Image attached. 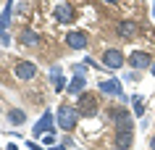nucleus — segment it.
<instances>
[{
	"mask_svg": "<svg viewBox=\"0 0 155 150\" xmlns=\"http://www.w3.org/2000/svg\"><path fill=\"white\" fill-rule=\"evenodd\" d=\"M84 90V76L82 74H76L71 79V84H68V92H71V95H76V92H82Z\"/></svg>",
	"mask_w": 155,
	"mask_h": 150,
	"instance_id": "nucleus-16",
	"label": "nucleus"
},
{
	"mask_svg": "<svg viewBox=\"0 0 155 150\" xmlns=\"http://www.w3.org/2000/svg\"><path fill=\"white\" fill-rule=\"evenodd\" d=\"M97 95H92V92H82L79 100H76V111H79V116H95L97 113Z\"/></svg>",
	"mask_w": 155,
	"mask_h": 150,
	"instance_id": "nucleus-1",
	"label": "nucleus"
},
{
	"mask_svg": "<svg viewBox=\"0 0 155 150\" xmlns=\"http://www.w3.org/2000/svg\"><path fill=\"white\" fill-rule=\"evenodd\" d=\"M131 103H134V113H137V116H142V113H145V108H142V98H139V95H134V98H131Z\"/></svg>",
	"mask_w": 155,
	"mask_h": 150,
	"instance_id": "nucleus-17",
	"label": "nucleus"
},
{
	"mask_svg": "<svg viewBox=\"0 0 155 150\" xmlns=\"http://www.w3.org/2000/svg\"><path fill=\"white\" fill-rule=\"evenodd\" d=\"M76 118H79V111L76 108H71V105H61L58 108V124H61V129L71 132L76 126Z\"/></svg>",
	"mask_w": 155,
	"mask_h": 150,
	"instance_id": "nucleus-2",
	"label": "nucleus"
},
{
	"mask_svg": "<svg viewBox=\"0 0 155 150\" xmlns=\"http://www.w3.org/2000/svg\"><path fill=\"white\" fill-rule=\"evenodd\" d=\"M11 11H13V0H8V5H5L3 16H0V32H5V26L11 24Z\"/></svg>",
	"mask_w": 155,
	"mask_h": 150,
	"instance_id": "nucleus-14",
	"label": "nucleus"
},
{
	"mask_svg": "<svg viewBox=\"0 0 155 150\" xmlns=\"http://www.w3.org/2000/svg\"><path fill=\"white\" fill-rule=\"evenodd\" d=\"M42 140H45V145H50V148H53V145H55V134H50V132H48Z\"/></svg>",
	"mask_w": 155,
	"mask_h": 150,
	"instance_id": "nucleus-19",
	"label": "nucleus"
},
{
	"mask_svg": "<svg viewBox=\"0 0 155 150\" xmlns=\"http://www.w3.org/2000/svg\"><path fill=\"white\" fill-rule=\"evenodd\" d=\"M153 3H155V0H153ZM153 16H155V5H153Z\"/></svg>",
	"mask_w": 155,
	"mask_h": 150,
	"instance_id": "nucleus-26",
	"label": "nucleus"
},
{
	"mask_svg": "<svg viewBox=\"0 0 155 150\" xmlns=\"http://www.w3.org/2000/svg\"><path fill=\"white\" fill-rule=\"evenodd\" d=\"M116 32H118V37H124V40H131V37L139 32V24L137 21H121V24L116 26Z\"/></svg>",
	"mask_w": 155,
	"mask_h": 150,
	"instance_id": "nucleus-5",
	"label": "nucleus"
},
{
	"mask_svg": "<svg viewBox=\"0 0 155 150\" xmlns=\"http://www.w3.org/2000/svg\"><path fill=\"white\" fill-rule=\"evenodd\" d=\"M131 142H134V132H131V129H121V132H116V148H118V150H129Z\"/></svg>",
	"mask_w": 155,
	"mask_h": 150,
	"instance_id": "nucleus-8",
	"label": "nucleus"
},
{
	"mask_svg": "<svg viewBox=\"0 0 155 150\" xmlns=\"http://www.w3.org/2000/svg\"><path fill=\"white\" fill-rule=\"evenodd\" d=\"M50 126H53V113H50V111H45V116L34 124V137H45V134L50 132Z\"/></svg>",
	"mask_w": 155,
	"mask_h": 150,
	"instance_id": "nucleus-7",
	"label": "nucleus"
},
{
	"mask_svg": "<svg viewBox=\"0 0 155 150\" xmlns=\"http://www.w3.org/2000/svg\"><path fill=\"white\" fill-rule=\"evenodd\" d=\"M100 92H105V95H118L124 98V90H121V82L118 79H108V82L100 84Z\"/></svg>",
	"mask_w": 155,
	"mask_h": 150,
	"instance_id": "nucleus-11",
	"label": "nucleus"
},
{
	"mask_svg": "<svg viewBox=\"0 0 155 150\" xmlns=\"http://www.w3.org/2000/svg\"><path fill=\"white\" fill-rule=\"evenodd\" d=\"M34 74H37V66H34L32 61H21L16 66V76L18 79H34Z\"/></svg>",
	"mask_w": 155,
	"mask_h": 150,
	"instance_id": "nucleus-10",
	"label": "nucleus"
},
{
	"mask_svg": "<svg viewBox=\"0 0 155 150\" xmlns=\"http://www.w3.org/2000/svg\"><path fill=\"white\" fill-rule=\"evenodd\" d=\"M18 42H21L24 48H34V45L40 42V34H37V32H32V29H24V32L18 34Z\"/></svg>",
	"mask_w": 155,
	"mask_h": 150,
	"instance_id": "nucleus-12",
	"label": "nucleus"
},
{
	"mask_svg": "<svg viewBox=\"0 0 155 150\" xmlns=\"http://www.w3.org/2000/svg\"><path fill=\"white\" fill-rule=\"evenodd\" d=\"M150 71H153V76H155V63H153V66H150Z\"/></svg>",
	"mask_w": 155,
	"mask_h": 150,
	"instance_id": "nucleus-25",
	"label": "nucleus"
},
{
	"mask_svg": "<svg viewBox=\"0 0 155 150\" xmlns=\"http://www.w3.org/2000/svg\"><path fill=\"white\" fill-rule=\"evenodd\" d=\"M103 63H105V68H118V66H124V55L118 50H105L103 53Z\"/></svg>",
	"mask_w": 155,
	"mask_h": 150,
	"instance_id": "nucleus-6",
	"label": "nucleus"
},
{
	"mask_svg": "<svg viewBox=\"0 0 155 150\" xmlns=\"http://www.w3.org/2000/svg\"><path fill=\"white\" fill-rule=\"evenodd\" d=\"M50 79H53V82H55V90H63V76H50Z\"/></svg>",
	"mask_w": 155,
	"mask_h": 150,
	"instance_id": "nucleus-18",
	"label": "nucleus"
},
{
	"mask_svg": "<svg viewBox=\"0 0 155 150\" xmlns=\"http://www.w3.org/2000/svg\"><path fill=\"white\" fill-rule=\"evenodd\" d=\"M50 76H61V66H53V68H50Z\"/></svg>",
	"mask_w": 155,
	"mask_h": 150,
	"instance_id": "nucleus-20",
	"label": "nucleus"
},
{
	"mask_svg": "<svg viewBox=\"0 0 155 150\" xmlns=\"http://www.w3.org/2000/svg\"><path fill=\"white\" fill-rule=\"evenodd\" d=\"M129 66L134 68H145V66H153V58L147 55V53H139V50H134L129 55Z\"/></svg>",
	"mask_w": 155,
	"mask_h": 150,
	"instance_id": "nucleus-9",
	"label": "nucleus"
},
{
	"mask_svg": "<svg viewBox=\"0 0 155 150\" xmlns=\"http://www.w3.org/2000/svg\"><path fill=\"white\" fill-rule=\"evenodd\" d=\"M8 121H11V124H24L26 113H24V111H18V108H11L8 111Z\"/></svg>",
	"mask_w": 155,
	"mask_h": 150,
	"instance_id": "nucleus-15",
	"label": "nucleus"
},
{
	"mask_svg": "<svg viewBox=\"0 0 155 150\" xmlns=\"http://www.w3.org/2000/svg\"><path fill=\"white\" fill-rule=\"evenodd\" d=\"M150 150H155V134L150 137Z\"/></svg>",
	"mask_w": 155,
	"mask_h": 150,
	"instance_id": "nucleus-21",
	"label": "nucleus"
},
{
	"mask_svg": "<svg viewBox=\"0 0 155 150\" xmlns=\"http://www.w3.org/2000/svg\"><path fill=\"white\" fill-rule=\"evenodd\" d=\"M103 3H121V0H103Z\"/></svg>",
	"mask_w": 155,
	"mask_h": 150,
	"instance_id": "nucleus-23",
	"label": "nucleus"
},
{
	"mask_svg": "<svg viewBox=\"0 0 155 150\" xmlns=\"http://www.w3.org/2000/svg\"><path fill=\"white\" fill-rule=\"evenodd\" d=\"M66 42H68V48H74V50H84L90 40H87L84 32H68L66 34Z\"/></svg>",
	"mask_w": 155,
	"mask_h": 150,
	"instance_id": "nucleus-4",
	"label": "nucleus"
},
{
	"mask_svg": "<svg viewBox=\"0 0 155 150\" xmlns=\"http://www.w3.org/2000/svg\"><path fill=\"white\" fill-rule=\"evenodd\" d=\"M50 150H66V148H61V145H53V148H50Z\"/></svg>",
	"mask_w": 155,
	"mask_h": 150,
	"instance_id": "nucleus-22",
	"label": "nucleus"
},
{
	"mask_svg": "<svg viewBox=\"0 0 155 150\" xmlns=\"http://www.w3.org/2000/svg\"><path fill=\"white\" fill-rule=\"evenodd\" d=\"M8 150H18V148H16V145H8Z\"/></svg>",
	"mask_w": 155,
	"mask_h": 150,
	"instance_id": "nucleus-24",
	"label": "nucleus"
},
{
	"mask_svg": "<svg viewBox=\"0 0 155 150\" xmlns=\"http://www.w3.org/2000/svg\"><path fill=\"white\" fill-rule=\"evenodd\" d=\"M113 118H116V126H118V132H121V129H131V116H129V113H126L124 108L116 111Z\"/></svg>",
	"mask_w": 155,
	"mask_h": 150,
	"instance_id": "nucleus-13",
	"label": "nucleus"
},
{
	"mask_svg": "<svg viewBox=\"0 0 155 150\" xmlns=\"http://www.w3.org/2000/svg\"><path fill=\"white\" fill-rule=\"evenodd\" d=\"M55 21L58 24H71L74 21V5L71 3H55Z\"/></svg>",
	"mask_w": 155,
	"mask_h": 150,
	"instance_id": "nucleus-3",
	"label": "nucleus"
}]
</instances>
